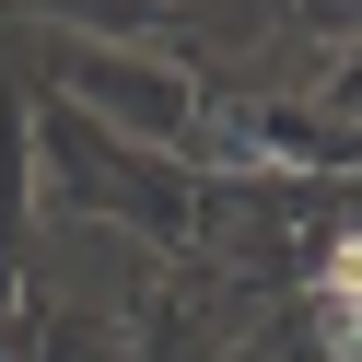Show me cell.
<instances>
[{"label":"cell","mask_w":362,"mask_h":362,"mask_svg":"<svg viewBox=\"0 0 362 362\" xmlns=\"http://www.w3.org/2000/svg\"><path fill=\"white\" fill-rule=\"evenodd\" d=\"M327 362H362V234H339L327 245Z\"/></svg>","instance_id":"obj_1"}]
</instances>
